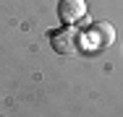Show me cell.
Instances as JSON below:
<instances>
[{"label": "cell", "mask_w": 123, "mask_h": 117, "mask_svg": "<svg viewBox=\"0 0 123 117\" xmlns=\"http://www.w3.org/2000/svg\"><path fill=\"white\" fill-rule=\"evenodd\" d=\"M113 39H115V29H113V23H107V21L94 23V26L89 29V34H86V42H92V49L110 47Z\"/></svg>", "instance_id": "6da1fadb"}, {"label": "cell", "mask_w": 123, "mask_h": 117, "mask_svg": "<svg viewBox=\"0 0 123 117\" xmlns=\"http://www.w3.org/2000/svg\"><path fill=\"white\" fill-rule=\"evenodd\" d=\"M58 16H60V21H66V23H79L86 16V0H60Z\"/></svg>", "instance_id": "7a4b0ae2"}, {"label": "cell", "mask_w": 123, "mask_h": 117, "mask_svg": "<svg viewBox=\"0 0 123 117\" xmlns=\"http://www.w3.org/2000/svg\"><path fill=\"white\" fill-rule=\"evenodd\" d=\"M52 39V49L60 52V55H71L76 49V31L74 29H60V31H52L50 34Z\"/></svg>", "instance_id": "3957f363"}]
</instances>
